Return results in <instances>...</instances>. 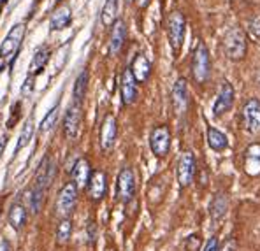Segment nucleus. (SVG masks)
<instances>
[{
	"instance_id": "nucleus-4",
	"label": "nucleus",
	"mask_w": 260,
	"mask_h": 251,
	"mask_svg": "<svg viewBox=\"0 0 260 251\" xmlns=\"http://www.w3.org/2000/svg\"><path fill=\"white\" fill-rule=\"evenodd\" d=\"M185 32H186V21L179 11H174L173 14L167 20V35H169V43L171 48L176 53L181 49L183 41H185Z\"/></svg>"
},
{
	"instance_id": "nucleus-33",
	"label": "nucleus",
	"mask_w": 260,
	"mask_h": 251,
	"mask_svg": "<svg viewBox=\"0 0 260 251\" xmlns=\"http://www.w3.org/2000/svg\"><path fill=\"white\" fill-rule=\"evenodd\" d=\"M248 32H250V35L253 37V39L260 41V18H253V20L250 21Z\"/></svg>"
},
{
	"instance_id": "nucleus-6",
	"label": "nucleus",
	"mask_w": 260,
	"mask_h": 251,
	"mask_svg": "<svg viewBox=\"0 0 260 251\" xmlns=\"http://www.w3.org/2000/svg\"><path fill=\"white\" fill-rule=\"evenodd\" d=\"M150 148L153 151V155L158 158L166 157L171 150V130L166 125H160V127H155L151 130L150 135Z\"/></svg>"
},
{
	"instance_id": "nucleus-12",
	"label": "nucleus",
	"mask_w": 260,
	"mask_h": 251,
	"mask_svg": "<svg viewBox=\"0 0 260 251\" xmlns=\"http://www.w3.org/2000/svg\"><path fill=\"white\" fill-rule=\"evenodd\" d=\"M86 190H88L90 199L95 200V202L104 199L106 193H108V176H106L104 170H95V172H91Z\"/></svg>"
},
{
	"instance_id": "nucleus-3",
	"label": "nucleus",
	"mask_w": 260,
	"mask_h": 251,
	"mask_svg": "<svg viewBox=\"0 0 260 251\" xmlns=\"http://www.w3.org/2000/svg\"><path fill=\"white\" fill-rule=\"evenodd\" d=\"M78 186L74 183H67L58 193V199H56V214L60 218H69L74 211L76 204H78Z\"/></svg>"
},
{
	"instance_id": "nucleus-9",
	"label": "nucleus",
	"mask_w": 260,
	"mask_h": 251,
	"mask_svg": "<svg viewBox=\"0 0 260 251\" xmlns=\"http://www.w3.org/2000/svg\"><path fill=\"white\" fill-rule=\"evenodd\" d=\"M243 125L250 134H260V100L250 98L243 105Z\"/></svg>"
},
{
	"instance_id": "nucleus-8",
	"label": "nucleus",
	"mask_w": 260,
	"mask_h": 251,
	"mask_svg": "<svg viewBox=\"0 0 260 251\" xmlns=\"http://www.w3.org/2000/svg\"><path fill=\"white\" fill-rule=\"evenodd\" d=\"M83 123V109L81 104H72L67 109V114L63 118V134L69 140H74L79 135Z\"/></svg>"
},
{
	"instance_id": "nucleus-25",
	"label": "nucleus",
	"mask_w": 260,
	"mask_h": 251,
	"mask_svg": "<svg viewBox=\"0 0 260 251\" xmlns=\"http://www.w3.org/2000/svg\"><path fill=\"white\" fill-rule=\"evenodd\" d=\"M7 222L14 230H21L23 225L26 223V209L21 204H13L7 212Z\"/></svg>"
},
{
	"instance_id": "nucleus-34",
	"label": "nucleus",
	"mask_w": 260,
	"mask_h": 251,
	"mask_svg": "<svg viewBox=\"0 0 260 251\" xmlns=\"http://www.w3.org/2000/svg\"><path fill=\"white\" fill-rule=\"evenodd\" d=\"M204 251H220V241H218V237H215V235L209 237L204 246Z\"/></svg>"
},
{
	"instance_id": "nucleus-10",
	"label": "nucleus",
	"mask_w": 260,
	"mask_h": 251,
	"mask_svg": "<svg viewBox=\"0 0 260 251\" xmlns=\"http://www.w3.org/2000/svg\"><path fill=\"white\" fill-rule=\"evenodd\" d=\"M55 176H56V162L51 158V155H46L36 172V186L48 190L53 185V181H55Z\"/></svg>"
},
{
	"instance_id": "nucleus-11",
	"label": "nucleus",
	"mask_w": 260,
	"mask_h": 251,
	"mask_svg": "<svg viewBox=\"0 0 260 251\" xmlns=\"http://www.w3.org/2000/svg\"><path fill=\"white\" fill-rule=\"evenodd\" d=\"M23 35H25V23H18L13 28L9 30V33L6 35L4 43L0 44V56L2 58H7L9 55H13L18 48H20Z\"/></svg>"
},
{
	"instance_id": "nucleus-36",
	"label": "nucleus",
	"mask_w": 260,
	"mask_h": 251,
	"mask_svg": "<svg viewBox=\"0 0 260 251\" xmlns=\"http://www.w3.org/2000/svg\"><path fill=\"white\" fill-rule=\"evenodd\" d=\"M4 146H6V135H0V153H2Z\"/></svg>"
},
{
	"instance_id": "nucleus-37",
	"label": "nucleus",
	"mask_w": 260,
	"mask_h": 251,
	"mask_svg": "<svg viewBox=\"0 0 260 251\" xmlns=\"http://www.w3.org/2000/svg\"><path fill=\"white\" fill-rule=\"evenodd\" d=\"M137 4H139L141 7H146L148 4H150V0H137Z\"/></svg>"
},
{
	"instance_id": "nucleus-27",
	"label": "nucleus",
	"mask_w": 260,
	"mask_h": 251,
	"mask_svg": "<svg viewBox=\"0 0 260 251\" xmlns=\"http://www.w3.org/2000/svg\"><path fill=\"white\" fill-rule=\"evenodd\" d=\"M44 195H46V190L41 188V186L34 185V188L30 190V193H28V205H30V211H32L34 214H39L41 209H43Z\"/></svg>"
},
{
	"instance_id": "nucleus-39",
	"label": "nucleus",
	"mask_w": 260,
	"mask_h": 251,
	"mask_svg": "<svg viewBox=\"0 0 260 251\" xmlns=\"http://www.w3.org/2000/svg\"><path fill=\"white\" fill-rule=\"evenodd\" d=\"M130 2H132V0H130Z\"/></svg>"
},
{
	"instance_id": "nucleus-1",
	"label": "nucleus",
	"mask_w": 260,
	"mask_h": 251,
	"mask_svg": "<svg viewBox=\"0 0 260 251\" xmlns=\"http://www.w3.org/2000/svg\"><path fill=\"white\" fill-rule=\"evenodd\" d=\"M223 51L227 55L229 60L232 62H241V60L246 56L248 51V41H246V33L243 28L234 26L231 28L223 37Z\"/></svg>"
},
{
	"instance_id": "nucleus-31",
	"label": "nucleus",
	"mask_w": 260,
	"mask_h": 251,
	"mask_svg": "<svg viewBox=\"0 0 260 251\" xmlns=\"http://www.w3.org/2000/svg\"><path fill=\"white\" fill-rule=\"evenodd\" d=\"M58 113H60V105L56 104L55 107H51L48 111V114L43 118L41 121V132H49L53 127H56V121H58Z\"/></svg>"
},
{
	"instance_id": "nucleus-22",
	"label": "nucleus",
	"mask_w": 260,
	"mask_h": 251,
	"mask_svg": "<svg viewBox=\"0 0 260 251\" xmlns=\"http://www.w3.org/2000/svg\"><path fill=\"white\" fill-rule=\"evenodd\" d=\"M229 211V199L225 193H216L213 197L211 204H209V216L213 222H218L225 216V212Z\"/></svg>"
},
{
	"instance_id": "nucleus-2",
	"label": "nucleus",
	"mask_w": 260,
	"mask_h": 251,
	"mask_svg": "<svg viewBox=\"0 0 260 251\" xmlns=\"http://www.w3.org/2000/svg\"><path fill=\"white\" fill-rule=\"evenodd\" d=\"M211 74V58H209L208 46L204 43H199L193 51L192 58V76L197 83H206Z\"/></svg>"
},
{
	"instance_id": "nucleus-7",
	"label": "nucleus",
	"mask_w": 260,
	"mask_h": 251,
	"mask_svg": "<svg viewBox=\"0 0 260 251\" xmlns=\"http://www.w3.org/2000/svg\"><path fill=\"white\" fill-rule=\"evenodd\" d=\"M116 195L121 202H130L136 195V176H134V170L125 167L120 170L116 180Z\"/></svg>"
},
{
	"instance_id": "nucleus-35",
	"label": "nucleus",
	"mask_w": 260,
	"mask_h": 251,
	"mask_svg": "<svg viewBox=\"0 0 260 251\" xmlns=\"http://www.w3.org/2000/svg\"><path fill=\"white\" fill-rule=\"evenodd\" d=\"M34 90V76H30V78H26V81H25V86H23V93H30V91Z\"/></svg>"
},
{
	"instance_id": "nucleus-24",
	"label": "nucleus",
	"mask_w": 260,
	"mask_h": 251,
	"mask_svg": "<svg viewBox=\"0 0 260 251\" xmlns=\"http://www.w3.org/2000/svg\"><path fill=\"white\" fill-rule=\"evenodd\" d=\"M49 56H51V51H49V48H39L36 51V55H34L32 62H30V76H37L41 74V72L44 70V67L48 65L49 62Z\"/></svg>"
},
{
	"instance_id": "nucleus-26",
	"label": "nucleus",
	"mask_w": 260,
	"mask_h": 251,
	"mask_svg": "<svg viewBox=\"0 0 260 251\" xmlns=\"http://www.w3.org/2000/svg\"><path fill=\"white\" fill-rule=\"evenodd\" d=\"M208 146L211 148L213 151H223L229 148V139L227 135L221 130H218L215 127L208 128Z\"/></svg>"
},
{
	"instance_id": "nucleus-17",
	"label": "nucleus",
	"mask_w": 260,
	"mask_h": 251,
	"mask_svg": "<svg viewBox=\"0 0 260 251\" xmlns=\"http://www.w3.org/2000/svg\"><path fill=\"white\" fill-rule=\"evenodd\" d=\"M71 176H72V183H74L78 188L88 186V181H90V176H91L90 162H88L86 158L76 160L74 167H72V170H71Z\"/></svg>"
},
{
	"instance_id": "nucleus-30",
	"label": "nucleus",
	"mask_w": 260,
	"mask_h": 251,
	"mask_svg": "<svg viewBox=\"0 0 260 251\" xmlns=\"http://www.w3.org/2000/svg\"><path fill=\"white\" fill-rule=\"evenodd\" d=\"M32 135H34V118H28V121H26L25 127H23L20 137H18V144H16V150H14V153H20L23 148L30 142Z\"/></svg>"
},
{
	"instance_id": "nucleus-19",
	"label": "nucleus",
	"mask_w": 260,
	"mask_h": 251,
	"mask_svg": "<svg viewBox=\"0 0 260 251\" xmlns=\"http://www.w3.org/2000/svg\"><path fill=\"white\" fill-rule=\"evenodd\" d=\"M244 172L251 177L260 174V144L248 146L246 153H244Z\"/></svg>"
},
{
	"instance_id": "nucleus-20",
	"label": "nucleus",
	"mask_w": 260,
	"mask_h": 251,
	"mask_svg": "<svg viewBox=\"0 0 260 251\" xmlns=\"http://www.w3.org/2000/svg\"><path fill=\"white\" fill-rule=\"evenodd\" d=\"M130 70H132V74L137 83H146L151 74L150 60H148L144 55H137L136 58H134L132 65H130Z\"/></svg>"
},
{
	"instance_id": "nucleus-23",
	"label": "nucleus",
	"mask_w": 260,
	"mask_h": 251,
	"mask_svg": "<svg viewBox=\"0 0 260 251\" xmlns=\"http://www.w3.org/2000/svg\"><path fill=\"white\" fill-rule=\"evenodd\" d=\"M118 13H120V0H106L101 13L102 25L113 26L118 21Z\"/></svg>"
},
{
	"instance_id": "nucleus-28",
	"label": "nucleus",
	"mask_w": 260,
	"mask_h": 251,
	"mask_svg": "<svg viewBox=\"0 0 260 251\" xmlns=\"http://www.w3.org/2000/svg\"><path fill=\"white\" fill-rule=\"evenodd\" d=\"M88 90V70H83L81 74L76 78L74 90H72V97H74V104H81L85 100V95Z\"/></svg>"
},
{
	"instance_id": "nucleus-29",
	"label": "nucleus",
	"mask_w": 260,
	"mask_h": 251,
	"mask_svg": "<svg viewBox=\"0 0 260 251\" xmlns=\"http://www.w3.org/2000/svg\"><path fill=\"white\" fill-rule=\"evenodd\" d=\"M71 235H72V220L62 218L58 227H56V242L58 244H65V242H69Z\"/></svg>"
},
{
	"instance_id": "nucleus-16",
	"label": "nucleus",
	"mask_w": 260,
	"mask_h": 251,
	"mask_svg": "<svg viewBox=\"0 0 260 251\" xmlns=\"http://www.w3.org/2000/svg\"><path fill=\"white\" fill-rule=\"evenodd\" d=\"M173 105L176 109V113H185L186 105H188V85H186L185 78L176 79L174 86H173Z\"/></svg>"
},
{
	"instance_id": "nucleus-15",
	"label": "nucleus",
	"mask_w": 260,
	"mask_h": 251,
	"mask_svg": "<svg viewBox=\"0 0 260 251\" xmlns=\"http://www.w3.org/2000/svg\"><path fill=\"white\" fill-rule=\"evenodd\" d=\"M116 134H118V123L116 118L113 114H108L102 121L101 127V146L104 151H109L111 148L114 146V140H116Z\"/></svg>"
},
{
	"instance_id": "nucleus-13",
	"label": "nucleus",
	"mask_w": 260,
	"mask_h": 251,
	"mask_svg": "<svg viewBox=\"0 0 260 251\" xmlns=\"http://www.w3.org/2000/svg\"><path fill=\"white\" fill-rule=\"evenodd\" d=\"M234 97H236L234 86H232L229 81L221 83L220 93H218L215 105H213V114H215V116H221V114L227 113L229 109L232 107V104H234Z\"/></svg>"
},
{
	"instance_id": "nucleus-21",
	"label": "nucleus",
	"mask_w": 260,
	"mask_h": 251,
	"mask_svg": "<svg viewBox=\"0 0 260 251\" xmlns=\"http://www.w3.org/2000/svg\"><path fill=\"white\" fill-rule=\"evenodd\" d=\"M72 23V11L69 6H60L51 16V30H63Z\"/></svg>"
},
{
	"instance_id": "nucleus-14",
	"label": "nucleus",
	"mask_w": 260,
	"mask_h": 251,
	"mask_svg": "<svg viewBox=\"0 0 260 251\" xmlns=\"http://www.w3.org/2000/svg\"><path fill=\"white\" fill-rule=\"evenodd\" d=\"M120 93H121V100L125 105H130L136 102L137 98V81L134 78L132 70L125 68L123 74H121V81H120Z\"/></svg>"
},
{
	"instance_id": "nucleus-38",
	"label": "nucleus",
	"mask_w": 260,
	"mask_h": 251,
	"mask_svg": "<svg viewBox=\"0 0 260 251\" xmlns=\"http://www.w3.org/2000/svg\"><path fill=\"white\" fill-rule=\"evenodd\" d=\"M2 2H7V0H2Z\"/></svg>"
},
{
	"instance_id": "nucleus-18",
	"label": "nucleus",
	"mask_w": 260,
	"mask_h": 251,
	"mask_svg": "<svg viewBox=\"0 0 260 251\" xmlns=\"http://www.w3.org/2000/svg\"><path fill=\"white\" fill-rule=\"evenodd\" d=\"M125 41H127V26L121 20H118L113 25V32H111V39H109V53L111 56H116L121 51Z\"/></svg>"
},
{
	"instance_id": "nucleus-5",
	"label": "nucleus",
	"mask_w": 260,
	"mask_h": 251,
	"mask_svg": "<svg viewBox=\"0 0 260 251\" xmlns=\"http://www.w3.org/2000/svg\"><path fill=\"white\" fill-rule=\"evenodd\" d=\"M195 174H197V162L192 151H185V153L179 157L178 162V183L181 188L190 186L195 180Z\"/></svg>"
},
{
	"instance_id": "nucleus-32",
	"label": "nucleus",
	"mask_w": 260,
	"mask_h": 251,
	"mask_svg": "<svg viewBox=\"0 0 260 251\" xmlns=\"http://www.w3.org/2000/svg\"><path fill=\"white\" fill-rule=\"evenodd\" d=\"M201 246H202V239L199 234H192V235L186 237V241H185V249L186 251H199L201 249Z\"/></svg>"
}]
</instances>
